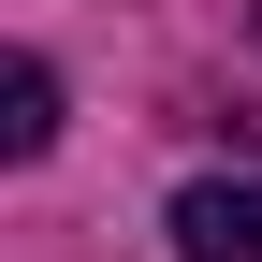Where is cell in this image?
Wrapping results in <instances>:
<instances>
[{
  "label": "cell",
  "mask_w": 262,
  "mask_h": 262,
  "mask_svg": "<svg viewBox=\"0 0 262 262\" xmlns=\"http://www.w3.org/2000/svg\"><path fill=\"white\" fill-rule=\"evenodd\" d=\"M160 233H175V262H262V189L248 175H189L160 204Z\"/></svg>",
  "instance_id": "1"
},
{
  "label": "cell",
  "mask_w": 262,
  "mask_h": 262,
  "mask_svg": "<svg viewBox=\"0 0 262 262\" xmlns=\"http://www.w3.org/2000/svg\"><path fill=\"white\" fill-rule=\"evenodd\" d=\"M44 146H58V73L15 58V73H0V160H44Z\"/></svg>",
  "instance_id": "2"
},
{
  "label": "cell",
  "mask_w": 262,
  "mask_h": 262,
  "mask_svg": "<svg viewBox=\"0 0 262 262\" xmlns=\"http://www.w3.org/2000/svg\"><path fill=\"white\" fill-rule=\"evenodd\" d=\"M248 29H262V15H248Z\"/></svg>",
  "instance_id": "3"
}]
</instances>
